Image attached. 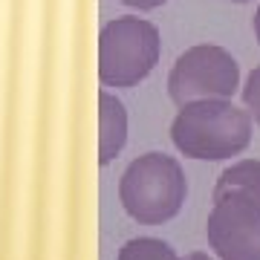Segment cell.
<instances>
[{"label":"cell","mask_w":260,"mask_h":260,"mask_svg":"<svg viewBox=\"0 0 260 260\" xmlns=\"http://www.w3.org/2000/svg\"><path fill=\"white\" fill-rule=\"evenodd\" d=\"M232 3H249V0H232Z\"/></svg>","instance_id":"13"},{"label":"cell","mask_w":260,"mask_h":260,"mask_svg":"<svg viewBox=\"0 0 260 260\" xmlns=\"http://www.w3.org/2000/svg\"><path fill=\"white\" fill-rule=\"evenodd\" d=\"M124 6H130V9H142V12H148V9H159L162 3H168V0H121Z\"/></svg>","instance_id":"10"},{"label":"cell","mask_w":260,"mask_h":260,"mask_svg":"<svg viewBox=\"0 0 260 260\" xmlns=\"http://www.w3.org/2000/svg\"><path fill=\"white\" fill-rule=\"evenodd\" d=\"M185 260H211V257H208L205 251H191V254H188Z\"/></svg>","instance_id":"12"},{"label":"cell","mask_w":260,"mask_h":260,"mask_svg":"<svg viewBox=\"0 0 260 260\" xmlns=\"http://www.w3.org/2000/svg\"><path fill=\"white\" fill-rule=\"evenodd\" d=\"M171 139L179 153L205 162L240 156L251 142L249 110L234 107L232 99H203L182 104L171 124Z\"/></svg>","instance_id":"1"},{"label":"cell","mask_w":260,"mask_h":260,"mask_svg":"<svg viewBox=\"0 0 260 260\" xmlns=\"http://www.w3.org/2000/svg\"><path fill=\"white\" fill-rule=\"evenodd\" d=\"M127 142V110L113 93H99V162L110 165Z\"/></svg>","instance_id":"6"},{"label":"cell","mask_w":260,"mask_h":260,"mask_svg":"<svg viewBox=\"0 0 260 260\" xmlns=\"http://www.w3.org/2000/svg\"><path fill=\"white\" fill-rule=\"evenodd\" d=\"M205 234L220 260H260V205L243 194L217 197Z\"/></svg>","instance_id":"5"},{"label":"cell","mask_w":260,"mask_h":260,"mask_svg":"<svg viewBox=\"0 0 260 260\" xmlns=\"http://www.w3.org/2000/svg\"><path fill=\"white\" fill-rule=\"evenodd\" d=\"M185 171L174 156L142 153L133 159L119 179V200L130 220L142 225H162L174 220L185 203Z\"/></svg>","instance_id":"2"},{"label":"cell","mask_w":260,"mask_h":260,"mask_svg":"<svg viewBox=\"0 0 260 260\" xmlns=\"http://www.w3.org/2000/svg\"><path fill=\"white\" fill-rule=\"evenodd\" d=\"M240 87V67L234 55L214 44H197L177 58L168 75V95L182 107L203 99H232Z\"/></svg>","instance_id":"4"},{"label":"cell","mask_w":260,"mask_h":260,"mask_svg":"<svg viewBox=\"0 0 260 260\" xmlns=\"http://www.w3.org/2000/svg\"><path fill=\"white\" fill-rule=\"evenodd\" d=\"M116 260H182V257L159 237H133L119 249Z\"/></svg>","instance_id":"8"},{"label":"cell","mask_w":260,"mask_h":260,"mask_svg":"<svg viewBox=\"0 0 260 260\" xmlns=\"http://www.w3.org/2000/svg\"><path fill=\"white\" fill-rule=\"evenodd\" d=\"M254 38H257V44H260V6L254 12Z\"/></svg>","instance_id":"11"},{"label":"cell","mask_w":260,"mask_h":260,"mask_svg":"<svg viewBox=\"0 0 260 260\" xmlns=\"http://www.w3.org/2000/svg\"><path fill=\"white\" fill-rule=\"evenodd\" d=\"M243 102H246L249 116L260 124V67H254L243 84Z\"/></svg>","instance_id":"9"},{"label":"cell","mask_w":260,"mask_h":260,"mask_svg":"<svg viewBox=\"0 0 260 260\" xmlns=\"http://www.w3.org/2000/svg\"><path fill=\"white\" fill-rule=\"evenodd\" d=\"M159 29L145 18H116L99 35V78L107 87H136L159 64Z\"/></svg>","instance_id":"3"},{"label":"cell","mask_w":260,"mask_h":260,"mask_svg":"<svg viewBox=\"0 0 260 260\" xmlns=\"http://www.w3.org/2000/svg\"><path fill=\"white\" fill-rule=\"evenodd\" d=\"M223 194H243L260 205V162L257 159H240V162L225 168L217 177L214 200Z\"/></svg>","instance_id":"7"}]
</instances>
